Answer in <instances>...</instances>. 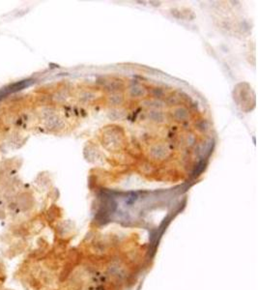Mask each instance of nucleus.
Listing matches in <instances>:
<instances>
[{
	"mask_svg": "<svg viewBox=\"0 0 258 290\" xmlns=\"http://www.w3.org/2000/svg\"><path fill=\"white\" fill-rule=\"evenodd\" d=\"M32 83H33L32 79H24V81H21L12 83V84H10L9 86H7V87L4 89L6 90V92H7L8 94H11V93L18 92L19 90H22L26 87H28V86L31 85Z\"/></svg>",
	"mask_w": 258,
	"mask_h": 290,
	"instance_id": "nucleus-1",
	"label": "nucleus"
},
{
	"mask_svg": "<svg viewBox=\"0 0 258 290\" xmlns=\"http://www.w3.org/2000/svg\"><path fill=\"white\" fill-rule=\"evenodd\" d=\"M109 101L111 104H113V105H119L123 102V97L121 95H113L110 97Z\"/></svg>",
	"mask_w": 258,
	"mask_h": 290,
	"instance_id": "nucleus-6",
	"label": "nucleus"
},
{
	"mask_svg": "<svg viewBox=\"0 0 258 290\" xmlns=\"http://www.w3.org/2000/svg\"><path fill=\"white\" fill-rule=\"evenodd\" d=\"M149 118H150L152 121H155V122H163L164 119V116L161 111L154 110V111H151L149 113Z\"/></svg>",
	"mask_w": 258,
	"mask_h": 290,
	"instance_id": "nucleus-4",
	"label": "nucleus"
},
{
	"mask_svg": "<svg viewBox=\"0 0 258 290\" xmlns=\"http://www.w3.org/2000/svg\"><path fill=\"white\" fill-rule=\"evenodd\" d=\"M169 154L168 149L163 145H155L151 148V156L155 159L163 160Z\"/></svg>",
	"mask_w": 258,
	"mask_h": 290,
	"instance_id": "nucleus-2",
	"label": "nucleus"
},
{
	"mask_svg": "<svg viewBox=\"0 0 258 290\" xmlns=\"http://www.w3.org/2000/svg\"><path fill=\"white\" fill-rule=\"evenodd\" d=\"M194 141H195V138H194V136H193V135L188 136V142H190V145H193Z\"/></svg>",
	"mask_w": 258,
	"mask_h": 290,
	"instance_id": "nucleus-7",
	"label": "nucleus"
},
{
	"mask_svg": "<svg viewBox=\"0 0 258 290\" xmlns=\"http://www.w3.org/2000/svg\"><path fill=\"white\" fill-rule=\"evenodd\" d=\"M130 94L133 97H139L144 94V89L139 85H134L130 88Z\"/></svg>",
	"mask_w": 258,
	"mask_h": 290,
	"instance_id": "nucleus-5",
	"label": "nucleus"
},
{
	"mask_svg": "<svg viewBox=\"0 0 258 290\" xmlns=\"http://www.w3.org/2000/svg\"><path fill=\"white\" fill-rule=\"evenodd\" d=\"M172 115L178 121H185L188 117V112L186 108H178L176 109H174V111L172 112Z\"/></svg>",
	"mask_w": 258,
	"mask_h": 290,
	"instance_id": "nucleus-3",
	"label": "nucleus"
}]
</instances>
